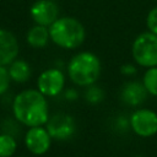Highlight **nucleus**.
Masks as SVG:
<instances>
[{"label":"nucleus","instance_id":"nucleus-2","mask_svg":"<svg viewBox=\"0 0 157 157\" xmlns=\"http://www.w3.org/2000/svg\"><path fill=\"white\" fill-rule=\"evenodd\" d=\"M102 74L101 59L92 52L83 50L74 54L67 65L66 75L70 81L78 87H88L98 81Z\"/></svg>","mask_w":157,"mask_h":157},{"label":"nucleus","instance_id":"nucleus-5","mask_svg":"<svg viewBox=\"0 0 157 157\" xmlns=\"http://www.w3.org/2000/svg\"><path fill=\"white\" fill-rule=\"evenodd\" d=\"M66 76L60 67H49L43 70L36 81V88L47 98L58 97L65 90Z\"/></svg>","mask_w":157,"mask_h":157},{"label":"nucleus","instance_id":"nucleus-4","mask_svg":"<svg viewBox=\"0 0 157 157\" xmlns=\"http://www.w3.org/2000/svg\"><path fill=\"white\" fill-rule=\"evenodd\" d=\"M131 56L141 67L157 66V36L148 31L137 34L131 44Z\"/></svg>","mask_w":157,"mask_h":157},{"label":"nucleus","instance_id":"nucleus-13","mask_svg":"<svg viewBox=\"0 0 157 157\" xmlns=\"http://www.w3.org/2000/svg\"><path fill=\"white\" fill-rule=\"evenodd\" d=\"M9 76L15 83H25L32 76V67L25 59H15L7 66Z\"/></svg>","mask_w":157,"mask_h":157},{"label":"nucleus","instance_id":"nucleus-21","mask_svg":"<svg viewBox=\"0 0 157 157\" xmlns=\"http://www.w3.org/2000/svg\"><path fill=\"white\" fill-rule=\"evenodd\" d=\"M134 157H144V156H134Z\"/></svg>","mask_w":157,"mask_h":157},{"label":"nucleus","instance_id":"nucleus-12","mask_svg":"<svg viewBox=\"0 0 157 157\" xmlns=\"http://www.w3.org/2000/svg\"><path fill=\"white\" fill-rule=\"evenodd\" d=\"M26 42L31 48L34 49H42L47 47L50 42L49 28L45 26L33 25L26 33Z\"/></svg>","mask_w":157,"mask_h":157},{"label":"nucleus","instance_id":"nucleus-9","mask_svg":"<svg viewBox=\"0 0 157 157\" xmlns=\"http://www.w3.org/2000/svg\"><path fill=\"white\" fill-rule=\"evenodd\" d=\"M60 9L55 0H36L29 7V16L34 25L49 27L60 16Z\"/></svg>","mask_w":157,"mask_h":157},{"label":"nucleus","instance_id":"nucleus-11","mask_svg":"<svg viewBox=\"0 0 157 157\" xmlns=\"http://www.w3.org/2000/svg\"><path fill=\"white\" fill-rule=\"evenodd\" d=\"M20 53L17 37L9 29L0 28V66H9Z\"/></svg>","mask_w":157,"mask_h":157},{"label":"nucleus","instance_id":"nucleus-7","mask_svg":"<svg viewBox=\"0 0 157 157\" xmlns=\"http://www.w3.org/2000/svg\"><path fill=\"white\" fill-rule=\"evenodd\" d=\"M45 128L53 140L66 141L70 140L76 132V121L72 115L58 112L49 117Z\"/></svg>","mask_w":157,"mask_h":157},{"label":"nucleus","instance_id":"nucleus-8","mask_svg":"<svg viewBox=\"0 0 157 157\" xmlns=\"http://www.w3.org/2000/svg\"><path fill=\"white\" fill-rule=\"evenodd\" d=\"M23 142L28 152L34 156H43L49 151L53 139L48 132L45 125H43L27 128L23 136Z\"/></svg>","mask_w":157,"mask_h":157},{"label":"nucleus","instance_id":"nucleus-22","mask_svg":"<svg viewBox=\"0 0 157 157\" xmlns=\"http://www.w3.org/2000/svg\"><path fill=\"white\" fill-rule=\"evenodd\" d=\"M18 157H25V156H18Z\"/></svg>","mask_w":157,"mask_h":157},{"label":"nucleus","instance_id":"nucleus-6","mask_svg":"<svg viewBox=\"0 0 157 157\" xmlns=\"http://www.w3.org/2000/svg\"><path fill=\"white\" fill-rule=\"evenodd\" d=\"M130 129L140 137L147 139L157 134V113L150 108H137L129 117Z\"/></svg>","mask_w":157,"mask_h":157},{"label":"nucleus","instance_id":"nucleus-19","mask_svg":"<svg viewBox=\"0 0 157 157\" xmlns=\"http://www.w3.org/2000/svg\"><path fill=\"white\" fill-rule=\"evenodd\" d=\"M136 72H137V69L132 64H124V65L120 66V74L124 75V76H126V77H131Z\"/></svg>","mask_w":157,"mask_h":157},{"label":"nucleus","instance_id":"nucleus-20","mask_svg":"<svg viewBox=\"0 0 157 157\" xmlns=\"http://www.w3.org/2000/svg\"><path fill=\"white\" fill-rule=\"evenodd\" d=\"M63 96L66 101H76L78 98V92L76 91V88H65L64 92H63Z\"/></svg>","mask_w":157,"mask_h":157},{"label":"nucleus","instance_id":"nucleus-3","mask_svg":"<svg viewBox=\"0 0 157 157\" xmlns=\"http://www.w3.org/2000/svg\"><path fill=\"white\" fill-rule=\"evenodd\" d=\"M48 28L50 42L61 49H77L86 39L85 26L80 20L71 16H60Z\"/></svg>","mask_w":157,"mask_h":157},{"label":"nucleus","instance_id":"nucleus-17","mask_svg":"<svg viewBox=\"0 0 157 157\" xmlns=\"http://www.w3.org/2000/svg\"><path fill=\"white\" fill-rule=\"evenodd\" d=\"M146 27L147 31L157 36V6L152 7L146 16Z\"/></svg>","mask_w":157,"mask_h":157},{"label":"nucleus","instance_id":"nucleus-16","mask_svg":"<svg viewBox=\"0 0 157 157\" xmlns=\"http://www.w3.org/2000/svg\"><path fill=\"white\" fill-rule=\"evenodd\" d=\"M83 97H85V101L88 104L96 105V104H99L104 99V91L102 90V87H99L96 83H93V85L86 87Z\"/></svg>","mask_w":157,"mask_h":157},{"label":"nucleus","instance_id":"nucleus-15","mask_svg":"<svg viewBox=\"0 0 157 157\" xmlns=\"http://www.w3.org/2000/svg\"><path fill=\"white\" fill-rule=\"evenodd\" d=\"M141 82L150 96L157 97V66L146 69Z\"/></svg>","mask_w":157,"mask_h":157},{"label":"nucleus","instance_id":"nucleus-14","mask_svg":"<svg viewBox=\"0 0 157 157\" xmlns=\"http://www.w3.org/2000/svg\"><path fill=\"white\" fill-rule=\"evenodd\" d=\"M16 150V137L7 132H0V157H13Z\"/></svg>","mask_w":157,"mask_h":157},{"label":"nucleus","instance_id":"nucleus-10","mask_svg":"<svg viewBox=\"0 0 157 157\" xmlns=\"http://www.w3.org/2000/svg\"><path fill=\"white\" fill-rule=\"evenodd\" d=\"M148 93L146 91V88L144 87L142 82L136 81V80H129L126 81L119 92V98L120 101L128 105V107H139L141 105L146 98H147Z\"/></svg>","mask_w":157,"mask_h":157},{"label":"nucleus","instance_id":"nucleus-18","mask_svg":"<svg viewBox=\"0 0 157 157\" xmlns=\"http://www.w3.org/2000/svg\"><path fill=\"white\" fill-rule=\"evenodd\" d=\"M11 78L9 76V71L6 66H0V96L5 94L11 85Z\"/></svg>","mask_w":157,"mask_h":157},{"label":"nucleus","instance_id":"nucleus-1","mask_svg":"<svg viewBox=\"0 0 157 157\" xmlns=\"http://www.w3.org/2000/svg\"><path fill=\"white\" fill-rule=\"evenodd\" d=\"M11 109L13 119L26 128L43 126L50 117L48 99L37 88L20 91L12 101Z\"/></svg>","mask_w":157,"mask_h":157}]
</instances>
